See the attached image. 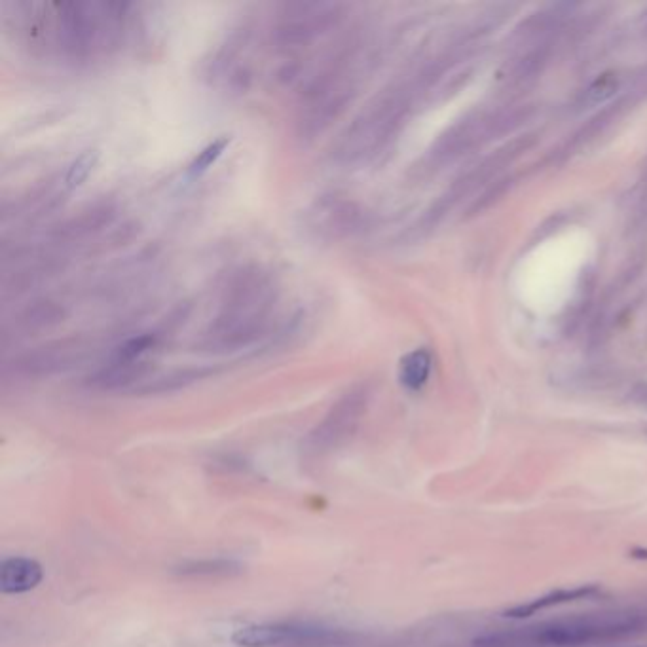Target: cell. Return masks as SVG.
Returning <instances> with one entry per match:
<instances>
[{
  "mask_svg": "<svg viewBox=\"0 0 647 647\" xmlns=\"http://www.w3.org/2000/svg\"><path fill=\"white\" fill-rule=\"evenodd\" d=\"M278 304V285L262 266H245L228 279L219 314L207 325L198 350L207 353L240 352L268 333Z\"/></svg>",
  "mask_w": 647,
  "mask_h": 647,
  "instance_id": "obj_1",
  "label": "cell"
},
{
  "mask_svg": "<svg viewBox=\"0 0 647 647\" xmlns=\"http://www.w3.org/2000/svg\"><path fill=\"white\" fill-rule=\"evenodd\" d=\"M54 18L46 14L44 37L65 59L90 63L111 56L122 46L128 4L116 2H59L52 4Z\"/></svg>",
  "mask_w": 647,
  "mask_h": 647,
  "instance_id": "obj_2",
  "label": "cell"
},
{
  "mask_svg": "<svg viewBox=\"0 0 647 647\" xmlns=\"http://www.w3.org/2000/svg\"><path fill=\"white\" fill-rule=\"evenodd\" d=\"M646 627V613L602 611L551 619L524 629L486 632L473 644L475 647H579L623 638Z\"/></svg>",
  "mask_w": 647,
  "mask_h": 647,
  "instance_id": "obj_3",
  "label": "cell"
},
{
  "mask_svg": "<svg viewBox=\"0 0 647 647\" xmlns=\"http://www.w3.org/2000/svg\"><path fill=\"white\" fill-rule=\"evenodd\" d=\"M410 99V86L401 84L378 93L334 141L331 148L334 164L357 167L372 162L401 130L410 109Z\"/></svg>",
  "mask_w": 647,
  "mask_h": 647,
  "instance_id": "obj_4",
  "label": "cell"
},
{
  "mask_svg": "<svg viewBox=\"0 0 647 647\" xmlns=\"http://www.w3.org/2000/svg\"><path fill=\"white\" fill-rule=\"evenodd\" d=\"M348 6L336 2H289L279 8L272 44L279 52H296L329 33L344 19Z\"/></svg>",
  "mask_w": 647,
  "mask_h": 647,
  "instance_id": "obj_5",
  "label": "cell"
},
{
  "mask_svg": "<svg viewBox=\"0 0 647 647\" xmlns=\"http://www.w3.org/2000/svg\"><path fill=\"white\" fill-rule=\"evenodd\" d=\"M369 221L363 205L350 196L327 194L317 198L304 213L308 232L321 241L348 240L359 234Z\"/></svg>",
  "mask_w": 647,
  "mask_h": 647,
  "instance_id": "obj_6",
  "label": "cell"
},
{
  "mask_svg": "<svg viewBox=\"0 0 647 647\" xmlns=\"http://www.w3.org/2000/svg\"><path fill=\"white\" fill-rule=\"evenodd\" d=\"M340 630L312 625L264 623L241 627L232 634V642L240 647L331 646L342 640Z\"/></svg>",
  "mask_w": 647,
  "mask_h": 647,
  "instance_id": "obj_7",
  "label": "cell"
},
{
  "mask_svg": "<svg viewBox=\"0 0 647 647\" xmlns=\"http://www.w3.org/2000/svg\"><path fill=\"white\" fill-rule=\"evenodd\" d=\"M86 348L76 340L52 342L21 353L14 359V370L23 376H50L71 369L82 357Z\"/></svg>",
  "mask_w": 647,
  "mask_h": 647,
  "instance_id": "obj_8",
  "label": "cell"
},
{
  "mask_svg": "<svg viewBox=\"0 0 647 647\" xmlns=\"http://www.w3.org/2000/svg\"><path fill=\"white\" fill-rule=\"evenodd\" d=\"M65 315L67 310L61 306V302L50 298L35 300L25 308H21L18 314L14 315V319L4 325V342L10 336L25 338L42 331H50L65 321Z\"/></svg>",
  "mask_w": 647,
  "mask_h": 647,
  "instance_id": "obj_9",
  "label": "cell"
},
{
  "mask_svg": "<svg viewBox=\"0 0 647 647\" xmlns=\"http://www.w3.org/2000/svg\"><path fill=\"white\" fill-rule=\"evenodd\" d=\"M114 217H116V209L111 204H95L90 209L57 224L50 236L56 243L88 240L103 228L111 226Z\"/></svg>",
  "mask_w": 647,
  "mask_h": 647,
  "instance_id": "obj_10",
  "label": "cell"
},
{
  "mask_svg": "<svg viewBox=\"0 0 647 647\" xmlns=\"http://www.w3.org/2000/svg\"><path fill=\"white\" fill-rule=\"evenodd\" d=\"M148 370H150L148 359L128 361V359H118L111 355V359L101 369L93 372L88 384L97 389L128 388L131 384L143 380L147 376Z\"/></svg>",
  "mask_w": 647,
  "mask_h": 647,
  "instance_id": "obj_11",
  "label": "cell"
},
{
  "mask_svg": "<svg viewBox=\"0 0 647 647\" xmlns=\"http://www.w3.org/2000/svg\"><path fill=\"white\" fill-rule=\"evenodd\" d=\"M44 579V570L33 558L12 556L0 564V591L4 594H23L33 591Z\"/></svg>",
  "mask_w": 647,
  "mask_h": 647,
  "instance_id": "obj_12",
  "label": "cell"
},
{
  "mask_svg": "<svg viewBox=\"0 0 647 647\" xmlns=\"http://www.w3.org/2000/svg\"><path fill=\"white\" fill-rule=\"evenodd\" d=\"M596 592H598V587H594V585H583V587H574V589H558V591L549 592L545 596L528 600L526 604H518L515 608L505 611V617H511V619L532 617V615H536L537 611L549 610V608L575 602V600H583Z\"/></svg>",
  "mask_w": 647,
  "mask_h": 647,
  "instance_id": "obj_13",
  "label": "cell"
},
{
  "mask_svg": "<svg viewBox=\"0 0 647 647\" xmlns=\"http://www.w3.org/2000/svg\"><path fill=\"white\" fill-rule=\"evenodd\" d=\"M433 367L429 350H414L403 357L399 367V380L408 391H420L427 384Z\"/></svg>",
  "mask_w": 647,
  "mask_h": 647,
  "instance_id": "obj_14",
  "label": "cell"
},
{
  "mask_svg": "<svg viewBox=\"0 0 647 647\" xmlns=\"http://www.w3.org/2000/svg\"><path fill=\"white\" fill-rule=\"evenodd\" d=\"M213 370L211 369H185L173 370L166 376H160L156 380H148L145 382L139 391L141 393H166V391H177V389L186 388L198 380H202L205 376H209Z\"/></svg>",
  "mask_w": 647,
  "mask_h": 647,
  "instance_id": "obj_15",
  "label": "cell"
},
{
  "mask_svg": "<svg viewBox=\"0 0 647 647\" xmlns=\"http://www.w3.org/2000/svg\"><path fill=\"white\" fill-rule=\"evenodd\" d=\"M619 88H621L619 73H606L598 76L583 93V107H596V105L610 101Z\"/></svg>",
  "mask_w": 647,
  "mask_h": 647,
  "instance_id": "obj_16",
  "label": "cell"
},
{
  "mask_svg": "<svg viewBox=\"0 0 647 647\" xmlns=\"http://www.w3.org/2000/svg\"><path fill=\"white\" fill-rule=\"evenodd\" d=\"M97 162H99L97 150H86L78 158H74L73 164L67 167V173L63 177L65 190L71 192L74 188L84 185L88 181V177L92 175V171L97 166Z\"/></svg>",
  "mask_w": 647,
  "mask_h": 647,
  "instance_id": "obj_17",
  "label": "cell"
},
{
  "mask_svg": "<svg viewBox=\"0 0 647 647\" xmlns=\"http://www.w3.org/2000/svg\"><path fill=\"white\" fill-rule=\"evenodd\" d=\"M240 572V564L234 560H200V562H188L179 568V574L186 577H209V575H230Z\"/></svg>",
  "mask_w": 647,
  "mask_h": 647,
  "instance_id": "obj_18",
  "label": "cell"
},
{
  "mask_svg": "<svg viewBox=\"0 0 647 647\" xmlns=\"http://www.w3.org/2000/svg\"><path fill=\"white\" fill-rule=\"evenodd\" d=\"M230 145V139L228 137H221V139H215L213 143H209L207 147L192 160V164L186 169V175L188 179H196L200 175H204L205 171L209 167L213 166L219 158L222 156V152L226 150V147Z\"/></svg>",
  "mask_w": 647,
  "mask_h": 647,
  "instance_id": "obj_19",
  "label": "cell"
}]
</instances>
